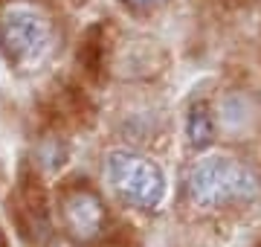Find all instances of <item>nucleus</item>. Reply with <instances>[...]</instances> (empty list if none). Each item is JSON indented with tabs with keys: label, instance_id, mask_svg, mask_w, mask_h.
<instances>
[{
	"label": "nucleus",
	"instance_id": "obj_2",
	"mask_svg": "<svg viewBox=\"0 0 261 247\" xmlns=\"http://www.w3.org/2000/svg\"><path fill=\"white\" fill-rule=\"evenodd\" d=\"M105 178L116 189V195L134 207L154 209L166 198L163 169L137 152H111L105 157Z\"/></svg>",
	"mask_w": 261,
	"mask_h": 247
},
{
	"label": "nucleus",
	"instance_id": "obj_3",
	"mask_svg": "<svg viewBox=\"0 0 261 247\" xmlns=\"http://www.w3.org/2000/svg\"><path fill=\"white\" fill-rule=\"evenodd\" d=\"M53 27L47 15L29 3H12L0 15V47L9 61L20 67H32L49 53Z\"/></svg>",
	"mask_w": 261,
	"mask_h": 247
},
{
	"label": "nucleus",
	"instance_id": "obj_5",
	"mask_svg": "<svg viewBox=\"0 0 261 247\" xmlns=\"http://www.w3.org/2000/svg\"><path fill=\"white\" fill-rule=\"evenodd\" d=\"M186 134H189V143L195 145V149H203V145L212 143L215 125H212V116H209V111H206V105H197V108H192L189 122H186Z\"/></svg>",
	"mask_w": 261,
	"mask_h": 247
},
{
	"label": "nucleus",
	"instance_id": "obj_7",
	"mask_svg": "<svg viewBox=\"0 0 261 247\" xmlns=\"http://www.w3.org/2000/svg\"><path fill=\"white\" fill-rule=\"evenodd\" d=\"M0 247H3V244H0Z\"/></svg>",
	"mask_w": 261,
	"mask_h": 247
},
{
	"label": "nucleus",
	"instance_id": "obj_4",
	"mask_svg": "<svg viewBox=\"0 0 261 247\" xmlns=\"http://www.w3.org/2000/svg\"><path fill=\"white\" fill-rule=\"evenodd\" d=\"M64 221L75 238H93L105 224L102 204L93 192H73L64 201Z\"/></svg>",
	"mask_w": 261,
	"mask_h": 247
},
{
	"label": "nucleus",
	"instance_id": "obj_6",
	"mask_svg": "<svg viewBox=\"0 0 261 247\" xmlns=\"http://www.w3.org/2000/svg\"><path fill=\"white\" fill-rule=\"evenodd\" d=\"M130 6H137V9H148V6H157L163 0H128Z\"/></svg>",
	"mask_w": 261,
	"mask_h": 247
},
{
	"label": "nucleus",
	"instance_id": "obj_1",
	"mask_svg": "<svg viewBox=\"0 0 261 247\" xmlns=\"http://www.w3.org/2000/svg\"><path fill=\"white\" fill-rule=\"evenodd\" d=\"M186 189L197 207L215 209L224 204L252 201L258 195V178L235 157H203L189 169Z\"/></svg>",
	"mask_w": 261,
	"mask_h": 247
}]
</instances>
